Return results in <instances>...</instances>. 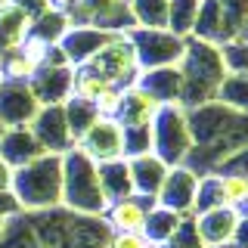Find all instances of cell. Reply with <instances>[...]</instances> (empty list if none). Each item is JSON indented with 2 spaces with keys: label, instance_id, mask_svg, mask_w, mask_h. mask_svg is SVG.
I'll return each mask as SVG.
<instances>
[{
  "label": "cell",
  "instance_id": "1",
  "mask_svg": "<svg viewBox=\"0 0 248 248\" xmlns=\"http://www.w3.org/2000/svg\"><path fill=\"white\" fill-rule=\"evenodd\" d=\"M13 196L22 208H46L62 199V158L44 152L25 168L13 170Z\"/></svg>",
  "mask_w": 248,
  "mask_h": 248
},
{
  "label": "cell",
  "instance_id": "2",
  "mask_svg": "<svg viewBox=\"0 0 248 248\" xmlns=\"http://www.w3.org/2000/svg\"><path fill=\"white\" fill-rule=\"evenodd\" d=\"M62 202H68L78 211H99L108 208V199L103 196V186L96 177V165L81 149L65 152L62 158Z\"/></svg>",
  "mask_w": 248,
  "mask_h": 248
},
{
  "label": "cell",
  "instance_id": "3",
  "mask_svg": "<svg viewBox=\"0 0 248 248\" xmlns=\"http://www.w3.org/2000/svg\"><path fill=\"white\" fill-rule=\"evenodd\" d=\"M192 149V127L180 103L161 106L152 121V155H158L168 168H180Z\"/></svg>",
  "mask_w": 248,
  "mask_h": 248
},
{
  "label": "cell",
  "instance_id": "4",
  "mask_svg": "<svg viewBox=\"0 0 248 248\" xmlns=\"http://www.w3.org/2000/svg\"><path fill=\"white\" fill-rule=\"evenodd\" d=\"M84 65L93 68V72H99L106 81H112L115 87H134L140 81V75H143V65H140V56L134 50L130 34H108L106 44L99 46Z\"/></svg>",
  "mask_w": 248,
  "mask_h": 248
},
{
  "label": "cell",
  "instance_id": "5",
  "mask_svg": "<svg viewBox=\"0 0 248 248\" xmlns=\"http://www.w3.org/2000/svg\"><path fill=\"white\" fill-rule=\"evenodd\" d=\"M130 34V41H134V50H137V56H140V65H143V72L146 68H168V65H177L183 56V46L186 41L183 37H177L174 31H168V28H134V31H127Z\"/></svg>",
  "mask_w": 248,
  "mask_h": 248
},
{
  "label": "cell",
  "instance_id": "6",
  "mask_svg": "<svg viewBox=\"0 0 248 248\" xmlns=\"http://www.w3.org/2000/svg\"><path fill=\"white\" fill-rule=\"evenodd\" d=\"M75 149H81L93 165L124 158V127H121V121L118 118H96L81 137H78Z\"/></svg>",
  "mask_w": 248,
  "mask_h": 248
},
{
  "label": "cell",
  "instance_id": "7",
  "mask_svg": "<svg viewBox=\"0 0 248 248\" xmlns=\"http://www.w3.org/2000/svg\"><path fill=\"white\" fill-rule=\"evenodd\" d=\"M196 186H199V174L189 168H170L165 183H161L158 196H155V205L168 208V211L180 214L183 220L192 217V199H196Z\"/></svg>",
  "mask_w": 248,
  "mask_h": 248
},
{
  "label": "cell",
  "instance_id": "8",
  "mask_svg": "<svg viewBox=\"0 0 248 248\" xmlns=\"http://www.w3.org/2000/svg\"><path fill=\"white\" fill-rule=\"evenodd\" d=\"M41 103L34 99L28 81H3L0 84V124L3 127H25L34 121Z\"/></svg>",
  "mask_w": 248,
  "mask_h": 248
},
{
  "label": "cell",
  "instance_id": "9",
  "mask_svg": "<svg viewBox=\"0 0 248 248\" xmlns=\"http://www.w3.org/2000/svg\"><path fill=\"white\" fill-rule=\"evenodd\" d=\"M239 211L236 208H211V211H202V214H192V227H196L202 245H227L236 239V230H239Z\"/></svg>",
  "mask_w": 248,
  "mask_h": 248
},
{
  "label": "cell",
  "instance_id": "10",
  "mask_svg": "<svg viewBox=\"0 0 248 248\" xmlns=\"http://www.w3.org/2000/svg\"><path fill=\"white\" fill-rule=\"evenodd\" d=\"M155 205L152 199H143V196H127V199H118L106 208V220L115 232H143L146 227V217H149V208Z\"/></svg>",
  "mask_w": 248,
  "mask_h": 248
},
{
  "label": "cell",
  "instance_id": "11",
  "mask_svg": "<svg viewBox=\"0 0 248 248\" xmlns=\"http://www.w3.org/2000/svg\"><path fill=\"white\" fill-rule=\"evenodd\" d=\"M44 149L41 143L34 140V134H31V127L25 124V127H6L3 137H0V158L6 161L13 170L25 168L28 161L41 158Z\"/></svg>",
  "mask_w": 248,
  "mask_h": 248
},
{
  "label": "cell",
  "instance_id": "12",
  "mask_svg": "<svg viewBox=\"0 0 248 248\" xmlns=\"http://www.w3.org/2000/svg\"><path fill=\"white\" fill-rule=\"evenodd\" d=\"M130 165V180H134V196H143V199H152L158 196L161 183L168 177V165L158 158V155H137V158H127Z\"/></svg>",
  "mask_w": 248,
  "mask_h": 248
},
{
  "label": "cell",
  "instance_id": "13",
  "mask_svg": "<svg viewBox=\"0 0 248 248\" xmlns=\"http://www.w3.org/2000/svg\"><path fill=\"white\" fill-rule=\"evenodd\" d=\"M158 112H161V103L152 96V93H146L140 84H134V87H124V106H121V112H118L121 127L152 124Z\"/></svg>",
  "mask_w": 248,
  "mask_h": 248
},
{
  "label": "cell",
  "instance_id": "14",
  "mask_svg": "<svg viewBox=\"0 0 248 248\" xmlns=\"http://www.w3.org/2000/svg\"><path fill=\"white\" fill-rule=\"evenodd\" d=\"M180 223H183L180 214L168 211V208H161V205H152L149 217H146V227H143V236H146L149 245H161V248H165V245H170V239L177 236Z\"/></svg>",
  "mask_w": 248,
  "mask_h": 248
},
{
  "label": "cell",
  "instance_id": "15",
  "mask_svg": "<svg viewBox=\"0 0 248 248\" xmlns=\"http://www.w3.org/2000/svg\"><path fill=\"white\" fill-rule=\"evenodd\" d=\"M168 6L170 0H127V13L134 28H168Z\"/></svg>",
  "mask_w": 248,
  "mask_h": 248
},
{
  "label": "cell",
  "instance_id": "16",
  "mask_svg": "<svg viewBox=\"0 0 248 248\" xmlns=\"http://www.w3.org/2000/svg\"><path fill=\"white\" fill-rule=\"evenodd\" d=\"M108 87H115V84L106 81L99 72H93L87 65H75V72H72V99H81V103L93 106V99Z\"/></svg>",
  "mask_w": 248,
  "mask_h": 248
},
{
  "label": "cell",
  "instance_id": "17",
  "mask_svg": "<svg viewBox=\"0 0 248 248\" xmlns=\"http://www.w3.org/2000/svg\"><path fill=\"white\" fill-rule=\"evenodd\" d=\"M214 186H217V199H220L223 208H245L248 205V177L245 174H217L214 177Z\"/></svg>",
  "mask_w": 248,
  "mask_h": 248
},
{
  "label": "cell",
  "instance_id": "18",
  "mask_svg": "<svg viewBox=\"0 0 248 248\" xmlns=\"http://www.w3.org/2000/svg\"><path fill=\"white\" fill-rule=\"evenodd\" d=\"M199 6H202V0H170V6H168V31H174L177 37L189 34L192 25H196Z\"/></svg>",
  "mask_w": 248,
  "mask_h": 248
},
{
  "label": "cell",
  "instance_id": "19",
  "mask_svg": "<svg viewBox=\"0 0 248 248\" xmlns=\"http://www.w3.org/2000/svg\"><path fill=\"white\" fill-rule=\"evenodd\" d=\"M217 96H220V106L248 112V75H227L217 87Z\"/></svg>",
  "mask_w": 248,
  "mask_h": 248
},
{
  "label": "cell",
  "instance_id": "20",
  "mask_svg": "<svg viewBox=\"0 0 248 248\" xmlns=\"http://www.w3.org/2000/svg\"><path fill=\"white\" fill-rule=\"evenodd\" d=\"M62 112H65V121H68V130H72L75 143H78V137H81L84 130L99 118L96 108H93L90 103H81V99H68V103L62 106Z\"/></svg>",
  "mask_w": 248,
  "mask_h": 248
},
{
  "label": "cell",
  "instance_id": "21",
  "mask_svg": "<svg viewBox=\"0 0 248 248\" xmlns=\"http://www.w3.org/2000/svg\"><path fill=\"white\" fill-rule=\"evenodd\" d=\"M121 106H124V87H108L93 99V108L99 118H118Z\"/></svg>",
  "mask_w": 248,
  "mask_h": 248
},
{
  "label": "cell",
  "instance_id": "22",
  "mask_svg": "<svg viewBox=\"0 0 248 248\" xmlns=\"http://www.w3.org/2000/svg\"><path fill=\"white\" fill-rule=\"evenodd\" d=\"M13 3L19 6L22 13H25L28 22H37L41 16H46V13L56 10V6H53V0H13Z\"/></svg>",
  "mask_w": 248,
  "mask_h": 248
},
{
  "label": "cell",
  "instance_id": "23",
  "mask_svg": "<svg viewBox=\"0 0 248 248\" xmlns=\"http://www.w3.org/2000/svg\"><path fill=\"white\" fill-rule=\"evenodd\" d=\"M108 248H149L143 232H115Z\"/></svg>",
  "mask_w": 248,
  "mask_h": 248
},
{
  "label": "cell",
  "instance_id": "24",
  "mask_svg": "<svg viewBox=\"0 0 248 248\" xmlns=\"http://www.w3.org/2000/svg\"><path fill=\"white\" fill-rule=\"evenodd\" d=\"M3 189H13V168L0 158V192Z\"/></svg>",
  "mask_w": 248,
  "mask_h": 248
},
{
  "label": "cell",
  "instance_id": "25",
  "mask_svg": "<svg viewBox=\"0 0 248 248\" xmlns=\"http://www.w3.org/2000/svg\"><path fill=\"white\" fill-rule=\"evenodd\" d=\"M75 3H81V0H53L56 10H68V6H75Z\"/></svg>",
  "mask_w": 248,
  "mask_h": 248
},
{
  "label": "cell",
  "instance_id": "26",
  "mask_svg": "<svg viewBox=\"0 0 248 248\" xmlns=\"http://www.w3.org/2000/svg\"><path fill=\"white\" fill-rule=\"evenodd\" d=\"M0 232H3V217H0Z\"/></svg>",
  "mask_w": 248,
  "mask_h": 248
},
{
  "label": "cell",
  "instance_id": "27",
  "mask_svg": "<svg viewBox=\"0 0 248 248\" xmlns=\"http://www.w3.org/2000/svg\"><path fill=\"white\" fill-rule=\"evenodd\" d=\"M3 130H6V127H3V124H0V137H3Z\"/></svg>",
  "mask_w": 248,
  "mask_h": 248
},
{
  "label": "cell",
  "instance_id": "28",
  "mask_svg": "<svg viewBox=\"0 0 248 248\" xmlns=\"http://www.w3.org/2000/svg\"><path fill=\"white\" fill-rule=\"evenodd\" d=\"M0 84H3V72H0Z\"/></svg>",
  "mask_w": 248,
  "mask_h": 248
},
{
  "label": "cell",
  "instance_id": "29",
  "mask_svg": "<svg viewBox=\"0 0 248 248\" xmlns=\"http://www.w3.org/2000/svg\"><path fill=\"white\" fill-rule=\"evenodd\" d=\"M149 248H161V245H149Z\"/></svg>",
  "mask_w": 248,
  "mask_h": 248
}]
</instances>
